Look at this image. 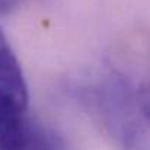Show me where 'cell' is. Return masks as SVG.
<instances>
[{"mask_svg": "<svg viewBox=\"0 0 150 150\" xmlns=\"http://www.w3.org/2000/svg\"><path fill=\"white\" fill-rule=\"evenodd\" d=\"M28 86L19 60L0 28V108L26 111Z\"/></svg>", "mask_w": 150, "mask_h": 150, "instance_id": "cell-1", "label": "cell"}, {"mask_svg": "<svg viewBox=\"0 0 150 150\" xmlns=\"http://www.w3.org/2000/svg\"><path fill=\"white\" fill-rule=\"evenodd\" d=\"M26 111L0 108V150H28L29 127Z\"/></svg>", "mask_w": 150, "mask_h": 150, "instance_id": "cell-2", "label": "cell"}, {"mask_svg": "<svg viewBox=\"0 0 150 150\" xmlns=\"http://www.w3.org/2000/svg\"><path fill=\"white\" fill-rule=\"evenodd\" d=\"M19 0H0V15L12 12L18 6Z\"/></svg>", "mask_w": 150, "mask_h": 150, "instance_id": "cell-3", "label": "cell"}]
</instances>
